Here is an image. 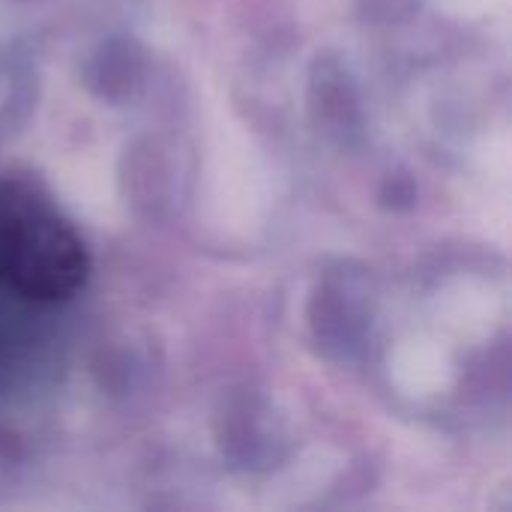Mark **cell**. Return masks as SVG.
I'll return each instance as SVG.
<instances>
[{
  "instance_id": "6da1fadb",
  "label": "cell",
  "mask_w": 512,
  "mask_h": 512,
  "mask_svg": "<svg viewBox=\"0 0 512 512\" xmlns=\"http://www.w3.org/2000/svg\"><path fill=\"white\" fill-rule=\"evenodd\" d=\"M87 279L81 237L30 186L0 180V285L15 297L54 303Z\"/></svg>"
}]
</instances>
